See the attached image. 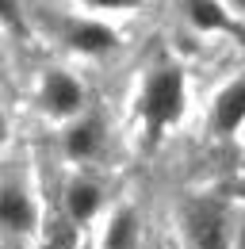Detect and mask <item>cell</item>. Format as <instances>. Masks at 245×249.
Instances as JSON below:
<instances>
[{
	"mask_svg": "<svg viewBox=\"0 0 245 249\" xmlns=\"http://www.w3.org/2000/svg\"><path fill=\"white\" fill-rule=\"evenodd\" d=\"M81 8H88L92 16H111V12H134L142 0H77Z\"/></svg>",
	"mask_w": 245,
	"mask_h": 249,
	"instance_id": "8fae6325",
	"label": "cell"
},
{
	"mask_svg": "<svg viewBox=\"0 0 245 249\" xmlns=\"http://www.w3.org/2000/svg\"><path fill=\"white\" fill-rule=\"evenodd\" d=\"M104 211V188L88 177H73L65 184V215L73 226H88Z\"/></svg>",
	"mask_w": 245,
	"mask_h": 249,
	"instance_id": "ba28073f",
	"label": "cell"
},
{
	"mask_svg": "<svg viewBox=\"0 0 245 249\" xmlns=\"http://www.w3.org/2000/svg\"><path fill=\"white\" fill-rule=\"evenodd\" d=\"M104 146H107V126L100 115H92L85 111L81 119H73V123H65L61 130V154L69 157L73 165H88L96 157L104 154Z\"/></svg>",
	"mask_w": 245,
	"mask_h": 249,
	"instance_id": "8992f818",
	"label": "cell"
},
{
	"mask_svg": "<svg viewBox=\"0 0 245 249\" xmlns=\"http://www.w3.org/2000/svg\"><path fill=\"white\" fill-rule=\"evenodd\" d=\"M138 119L146 134H165L173 123H180L188 111V73L176 62H157L142 77L138 89Z\"/></svg>",
	"mask_w": 245,
	"mask_h": 249,
	"instance_id": "6da1fadb",
	"label": "cell"
},
{
	"mask_svg": "<svg viewBox=\"0 0 245 249\" xmlns=\"http://www.w3.org/2000/svg\"><path fill=\"white\" fill-rule=\"evenodd\" d=\"M222 8H226L234 19H245V0H222Z\"/></svg>",
	"mask_w": 245,
	"mask_h": 249,
	"instance_id": "7c38bea8",
	"label": "cell"
},
{
	"mask_svg": "<svg viewBox=\"0 0 245 249\" xmlns=\"http://www.w3.org/2000/svg\"><path fill=\"white\" fill-rule=\"evenodd\" d=\"M0 218H4V234L8 238H31L38 226V203L31 196L27 184L19 180H4V196H0Z\"/></svg>",
	"mask_w": 245,
	"mask_h": 249,
	"instance_id": "52a82bcc",
	"label": "cell"
},
{
	"mask_svg": "<svg viewBox=\"0 0 245 249\" xmlns=\"http://www.w3.org/2000/svg\"><path fill=\"white\" fill-rule=\"evenodd\" d=\"M207 126L214 138H234L238 130H245V69L226 77L211 92L207 104Z\"/></svg>",
	"mask_w": 245,
	"mask_h": 249,
	"instance_id": "277c9868",
	"label": "cell"
},
{
	"mask_svg": "<svg viewBox=\"0 0 245 249\" xmlns=\"http://www.w3.org/2000/svg\"><path fill=\"white\" fill-rule=\"evenodd\" d=\"M234 249H245V215L238 218V238H234Z\"/></svg>",
	"mask_w": 245,
	"mask_h": 249,
	"instance_id": "4fadbf2b",
	"label": "cell"
},
{
	"mask_svg": "<svg viewBox=\"0 0 245 249\" xmlns=\"http://www.w3.org/2000/svg\"><path fill=\"white\" fill-rule=\"evenodd\" d=\"M184 19L199 35H218L234 27V16L222 8V0H184Z\"/></svg>",
	"mask_w": 245,
	"mask_h": 249,
	"instance_id": "9c48e42d",
	"label": "cell"
},
{
	"mask_svg": "<svg viewBox=\"0 0 245 249\" xmlns=\"http://www.w3.org/2000/svg\"><path fill=\"white\" fill-rule=\"evenodd\" d=\"M61 42L73 50V54H85V58H104L119 46V31L111 23H104L100 16H73L61 23Z\"/></svg>",
	"mask_w": 245,
	"mask_h": 249,
	"instance_id": "5b68a950",
	"label": "cell"
},
{
	"mask_svg": "<svg viewBox=\"0 0 245 249\" xmlns=\"http://www.w3.org/2000/svg\"><path fill=\"white\" fill-rule=\"evenodd\" d=\"M100 249H138V215L130 207L111 211L100 234Z\"/></svg>",
	"mask_w": 245,
	"mask_h": 249,
	"instance_id": "30bf717a",
	"label": "cell"
},
{
	"mask_svg": "<svg viewBox=\"0 0 245 249\" xmlns=\"http://www.w3.org/2000/svg\"><path fill=\"white\" fill-rule=\"evenodd\" d=\"M180 230L188 249H234L238 238V218L230 215V207L214 196H188L180 203Z\"/></svg>",
	"mask_w": 245,
	"mask_h": 249,
	"instance_id": "7a4b0ae2",
	"label": "cell"
},
{
	"mask_svg": "<svg viewBox=\"0 0 245 249\" xmlns=\"http://www.w3.org/2000/svg\"><path fill=\"white\" fill-rule=\"evenodd\" d=\"M35 100H38V107L50 115V119H58V123H73V119H81L85 115V104H88V96H85V85L69 73V69H46L42 77H38V85H35Z\"/></svg>",
	"mask_w": 245,
	"mask_h": 249,
	"instance_id": "3957f363",
	"label": "cell"
}]
</instances>
